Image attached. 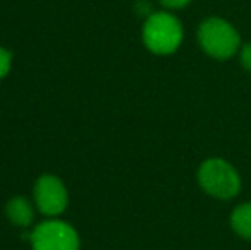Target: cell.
Instances as JSON below:
<instances>
[{
    "instance_id": "6da1fadb",
    "label": "cell",
    "mask_w": 251,
    "mask_h": 250,
    "mask_svg": "<svg viewBox=\"0 0 251 250\" xmlns=\"http://www.w3.org/2000/svg\"><path fill=\"white\" fill-rule=\"evenodd\" d=\"M142 40L155 55L175 54L183 41V26L173 14L154 12L144 24Z\"/></svg>"
},
{
    "instance_id": "7a4b0ae2",
    "label": "cell",
    "mask_w": 251,
    "mask_h": 250,
    "mask_svg": "<svg viewBox=\"0 0 251 250\" xmlns=\"http://www.w3.org/2000/svg\"><path fill=\"white\" fill-rule=\"evenodd\" d=\"M199 43L208 57L226 60L239 50L241 38L236 28L226 19L208 17L199 28Z\"/></svg>"
},
{
    "instance_id": "3957f363",
    "label": "cell",
    "mask_w": 251,
    "mask_h": 250,
    "mask_svg": "<svg viewBox=\"0 0 251 250\" xmlns=\"http://www.w3.org/2000/svg\"><path fill=\"white\" fill-rule=\"evenodd\" d=\"M200 187L215 199L229 200L236 197L241 190V178L231 163L221 158H210L203 161L199 168Z\"/></svg>"
},
{
    "instance_id": "277c9868",
    "label": "cell",
    "mask_w": 251,
    "mask_h": 250,
    "mask_svg": "<svg viewBox=\"0 0 251 250\" xmlns=\"http://www.w3.org/2000/svg\"><path fill=\"white\" fill-rule=\"evenodd\" d=\"M33 250H79L77 231L65 221L50 220L40 223L29 235Z\"/></svg>"
},
{
    "instance_id": "5b68a950",
    "label": "cell",
    "mask_w": 251,
    "mask_h": 250,
    "mask_svg": "<svg viewBox=\"0 0 251 250\" xmlns=\"http://www.w3.org/2000/svg\"><path fill=\"white\" fill-rule=\"evenodd\" d=\"M34 200L38 209L47 216H58L69 206L65 184L55 175H41L34 184Z\"/></svg>"
},
{
    "instance_id": "8992f818",
    "label": "cell",
    "mask_w": 251,
    "mask_h": 250,
    "mask_svg": "<svg viewBox=\"0 0 251 250\" xmlns=\"http://www.w3.org/2000/svg\"><path fill=\"white\" fill-rule=\"evenodd\" d=\"M5 214L16 226L27 228L34 221V207L23 195H16L7 202Z\"/></svg>"
},
{
    "instance_id": "52a82bcc",
    "label": "cell",
    "mask_w": 251,
    "mask_h": 250,
    "mask_svg": "<svg viewBox=\"0 0 251 250\" xmlns=\"http://www.w3.org/2000/svg\"><path fill=\"white\" fill-rule=\"evenodd\" d=\"M231 226L239 237L251 240V202L241 204L232 211Z\"/></svg>"
},
{
    "instance_id": "ba28073f",
    "label": "cell",
    "mask_w": 251,
    "mask_h": 250,
    "mask_svg": "<svg viewBox=\"0 0 251 250\" xmlns=\"http://www.w3.org/2000/svg\"><path fill=\"white\" fill-rule=\"evenodd\" d=\"M10 63H12V55H10V52H7L5 48L0 47V79H3V77L9 74Z\"/></svg>"
},
{
    "instance_id": "9c48e42d",
    "label": "cell",
    "mask_w": 251,
    "mask_h": 250,
    "mask_svg": "<svg viewBox=\"0 0 251 250\" xmlns=\"http://www.w3.org/2000/svg\"><path fill=\"white\" fill-rule=\"evenodd\" d=\"M239 60H241V65L245 67L248 72H251V43H246L245 47L239 52Z\"/></svg>"
},
{
    "instance_id": "30bf717a",
    "label": "cell",
    "mask_w": 251,
    "mask_h": 250,
    "mask_svg": "<svg viewBox=\"0 0 251 250\" xmlns=\"http://www.w3.org/2000/svg\"><path fill=\"white\" fill-rule=\"evenodd\" d=\"M192 0H161V3L166 7V9H171V10H176V9H183L186 7Z\"/></svg>"
}]
</instances>
